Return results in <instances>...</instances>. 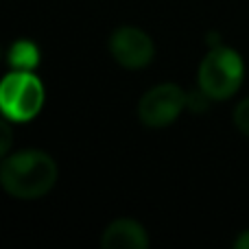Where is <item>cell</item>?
<instances>
[{
    "label": "cell",
    "mask_w": 249,
    "mask_h": 249,
    "mask_svg": "<svg viewBox=\"0 0 249 249\" xmlns=\"http://www.w3.org/2000/svg\"><path fill=\"white\" fill-rule=\"evenodd\" d=\"M0 184L16 199H39L57 184V164L39 149H24L4 155L0 164Z\"/></svg>",
    "instance_id": "cell-1"
},
{
    "label": "cell",
    "mask_w": 249,
    "mask_h": 249,
    "mask_svg": "<svg viewBox=\"0 0 249 249\" xmlns=\"http://www.w3.org/2000/svg\"><path fill=\"white\" fill-rule=\"evenodd\" d=\"M243 79H245L243 57L225 44L210 48L199 66V88L212 101H225L234 96L241 90Z\"/></svg>",
    "instance_id": "cell-2"
},
{
    "label": "cell",
    "mask_w": 249,
    "mask_h": 249,
    "mask_svg": "<svg viewBox=\"0 0 249 249\" xmlns=\"http://www.w3.org/2000/svg\"><path fill=\"white\" fill-rule=\"evenodd\" d=\"M44 99V86L33 70H11L0 83V109L7 121H33L42 112Z\"/></svg>",
    "instance_id": "cell-3"
},
{
    "label": "cell",
    "mask_w": 249,
    "mask_h": 249,
    "mask_svg": "<svg viewBox=\"0 0 249 249\" xmlns=\"http://www.w3.org/2000/svg\"><path fill=\"white\" fill-rule=\"evenodd\" d=\"M188 92L175 83H162L144 92L138 103V118L149 129H164L179 118L186 109Z\"/></svg>",
    "instance_id": "cell-4"
},
{
    "label": "cell",
    "mask_w": 249,
    "mask_h": 249,
    "mask_svg": "<svg viewBox=\"0 0 249 249\" xmlns=\"http://www.w3.org/2000/svg\"><path fill=\"white\" fill-rule=\"evenodd\" d=\"M109 53L114 61L123 68H146L155 57V44L138 26H118L109 37Z\"/></svg>",
    "instance_id": "cell-5"
},
{
    "label": "cell",
    "mask_w": 249,
    "mask_h": 249,
    "mask_svg": "<svg viewBox=\"0 0 249 249\" xmlns=\"http://www.w3.org/2000/svg\"><path fill=\"white\" fill-rule=\"evenodd\" d=\"M103 249H146L149 234L144 225L133 219H116L103 230L101 236Z\"/></svg>",
    "instance_id": "cell-6"
},
{
    "label": "cell",
    "mask_w": 249,
    "mask_h": 249,
    "mask_svg": "<svg viewBox=\"0 0 249 249\" xmlns=\"http://www.w3.org/2000/svg\"><path fill=\"white\" fill-rule=\"evenodd\" d=\"M7 64L13 70H35L39 64V48L31 39H16L7 53Z\"/></svg>",
    "instance_id": "cell-7"
},
{
    "label": "cell",
    "mask_w": 249,
    "mask_h": 249,
    "mask_svg": "<svg viewBox=\"0 0 249 249\" xmlns=\"http://www.w3.org/2000/svg\"><path fill=\"white\" fill-rule=\"evenodd\" d=\"M210 96L206 94V92L199 88V90H195V92H190L188 94V101H186V107L190 109V112H195V114H203L208 109V105H210Z\"/></svg>",
    "instance_id": "cell-8"
},
{
    "label": "cell",
    "mask_w": 249,
    "mask_h": 249,
    "mask_svg": "<svg viewBox=\"0 0 249 249\" xmlns=\"http://www.w3.org/2000/svg\"><path fill=\"white\" fill-rule=\"evenodd\" d=\"M234 124L238 127V131L249 138V99L241 101L236 105V109H234Z\"/></svg>",
    "instance_id": "cell-9"
},
{
    "label": "cell",
    "mask_w": 249,
    "mask_h": 249,
    "mask_svg": "<svg viewBox=\"0 0 249 249\" xmlns=\"http://www.w3.org/2000/svg\"><path fill=\"white\" fill-rule=\"evenodd\" d=\"M0 133H2V140H0V153L7 155L9 146H11V127H9V123L0 124Z\"/></svg>",
    "instance_id": "cell-10"
},
{
    "label": "cell",
    "mask_w": 249,
    "mask_h": 249,
    "mask_svg": "<svg viewBox=\"0 0 249 249\" xmlns=\"http://www.w3.org/2000/svg\"><path fill=\"white\" fill-rule=\"evenodd\" d=\"M234 249H249V230H243L234 241Z\"/></svg>",
    "instance_id": "cell-11"
}]
</instances>
